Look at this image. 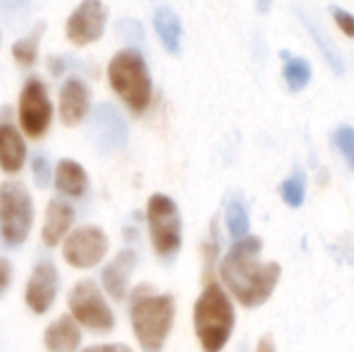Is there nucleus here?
Instances as JSON below:
<instances>
[{"instance_id": "c756f323", "label": "nucleus", "mask_w": 354, "mask_h": 352, "mask_svg": "<svg viewBox=\"0 0 354 352\" xmlns=\"http://www.w3.org/2000/svg\"><path fill=\"white\" fill-rule=\"evenodd\" d=\"M10 282H12V263L0 255V297L8 290Z\"/></svg>"}, {"instance_id": "f8f14e48", "label": "nucleus", "mask_w": 354, "mask_h": 352, "mask_svg": "<svg viewBox=\"0 0 354 352\" xmlns=\"http://www.w3.org/2000/svg\"><path fill=\"white\" fill-rule=\"evenodd\" d=\"M60 290V272L52 259H41L31 270L27 284H25V305L35 313H48L58 297Z\"/></svg>"}, {"instance_id": "393cba45", "label": "nucleus", "mask_w": 354, "mask_h": 352, "mask_svg": "<svg viewBox=\"0 0 354 352\" xmlns=\"http://www.w3.org/2000/svg\"><path fill=\"white\" fill-rule=\"evenodd\" d=\"M114 29H116V33L122 37V41L129 44V48H135V50L145 48L147 37H145V29H143V23H141V21L124 17V19H118V21H116Z\"/></svg>"}, {"instance_id": "1a4fd4ad", "label": "nucleus", "mask_w": 354, "mask_h": 352, "mask_svg": "<svg viewBox=\"0 0 354 352\" xmlns=\"http://www.w3.org/2000/svg\"><path fill=\"white\" fill-rule=\"evenodd\" d=\"M110 251V239L97 224H83L71 230L62 243V259L73 270H91L100 266Z\"/></svg>"}, {"instance_id": "aec40b11", "label": "nucleus", "mask_w": 354, "mask_h": 352, "mask_svg": "<svg viewBox=\"0 0 354 352\" xmlns=\"http://www.w3.org/2000/svg\"><path fill=\"white\" fill-rule=\"evenodd\" d=\"M153 27H156V33H158L162 46L166 48V52L178 54L180 37H183V23H180L178 15L168 6H160L153 12Z\"/></svg>"}, {"instance_id": "0eeeda50", "label": "nucleus", "mask_w": 354, "mask_h": 352, "mask_svg": "<svg viewBox=\"0 0 354 352\" xmlns=\"http://www.w3.org/2000/svg\"><path fill=\"white\" fill-rule=\"evenodd\" d=\"M71 317L93 334H110L116 328V315L104 295V290L89 278L73 284L66 297Z\"/></svg>"}, {"instance_id": "dca6fc26", "label": "nucleus", "mask_w": 354, "mask_h": 352, "mask_svg": "<svg viewBox=\"0 0 354 352\" xmlns=\"http://www.w3.org/2000/svg\"><path fill=\"white\" fill-rule=\"evenodd\" d=\"M27 162V143L10 120H0V170L4 174H19Z\"/></svg>"}, {"instance_id": "423d86ee", "label": "nucleus", "mask_w": 354, "mask_h": 352, "mask_svg": "<svg viewBox=\"0 0 354 352\" xmlns=\"http://www.w3.org/2000/svg\"><path fill=\"white\" fill-rule=\"evenodd\" d=\"M35 207L29 189L19 180L0 183V241L8 249L21 247L33 228Z\"/></svg>"}, {"instance_id": "2f4dec72", "label": "nucleus", "mask_w": 354, "mask_h": 352, "mask_svg": "<svg viewBox=\"0 0 354 352\" xmlns=\"http://www.w3.org/2000/svg\"><path fill=\"white\" fill-rule=\"evenodd\" d=\"M255 352H278L276 351V342H274V338H272L270 334L261 336V338H259V342H257V346H255Z\"/></svg>"}, {"instance_id": "6ab92c4d", "label": "nucleus", "mask_w": 354, "mask_h": 352, "mask_svg": "<svg viewBox=\"0 0 354 352\" xmlns=\"http://www.w3.org/2000/svg\"><path fill=\"white\" fill-rule=\"evenodd\" d=\"M89 185H91L89 174L79 162L71 158L58 160L54 168V187L60 195L68 199H81L89 191Z\"/></svg>"}, {"instance_id": "bb28decb", "label": "nucleus", "mask_w": 354, "mask_h": 352, "mask_svg": "<svg viewBox=\"0 0 354 352\" xmlns=\"http://www.w3.org/2000/svg\"><path fill=\"white\" fill-rule=\"evenodd\" d=\"M31 176L37 189H46L52 183L54 176V168L50 164V158L44 151H35L31 158Z\"/></svg>"}, {"instance_id": "c85d7f7f", "label": "nucleus", "mask_w": 354, "mask_h": 352, "mask_svg": "<svg viewBox=\"0 0 354 352\" xmlns=\"http://www.w3.org/2000/svg\"><path fill=\"white\" fill-rule=\"evenodd\" d=\"M31 8V0H0V12L4 17H25Z\"/></svg>"}, {"instance_id": "a878e982", "label": "nucleus", "mask_w": 354, "mask_h": 352, "mask_svg": "<svg viewBox=\"0 0 354 352\" xmlns=\"http://www.w3.org/2000/svg\"><path fill=\"white\" fill-rule=\"evenodd\" d=\"M334 145L340 151V156L344 158V162L348 164V168L354 172V127L353 124H340L334 135Z\"/></svg>"}, {"instance_id": "ddd939ff", "label": "nucleus", "mask_w": 354, "mask_h": 352, "mask_svg": "<svg viewBox=\"0 0 354 352\" xmlns=\"http://www.w3.org/2000/svg\"><path fill=\"white\" fill-rule=\"evenodd\" d=\"M91 114V89L87 83L73 75L64 79L58 91V116L64 127H79Z\"/></svg>"}, {"instance_id": "9d476101", "label": "nucleus", "mask_w": 354, "mask_h": 352, "mask_svg": "<svg viewBox=\"0 0 354 352\" xmlns=\"http://www.w3.org/2000/svg\"><path fill=\"white\" fill-rule=\"evenodd\" d=\"M89 137L93 145L104 154L120 151L129 143L127 118L114 104L104 102L89 114Z\"/></svg>"}, {"instance_id": "473e14b6", "label": "nucleus", "mask_w": 354, "mask_h": 352, "mask_svg": "<svg viewBox=\"0 0 354 352\" xmlns=\"http://www.w3.org/2000/svg\"><path fill=\"white\" fill-rule=\"evenodd\" d=\"M255 6H257V10H259L261 15H266V12H270V10H272L274 0H255Z\"/></svg>"}, {"instance_id": "7c9ffc66", "label": "nucleus", "mask_w": 354, "mask_h": 352, "mask_svg": "<svg viewBox=\"0 0 354 352\" xmlns=\"http://www.w3.org/2000/svg\"><path fill=\"white\" fill-rule=\"evenodd\" d=\"M81 352H135L131 346L122 342H106V344H91Z\"/></svg>"}, {"instance_id": "f03ea898", "label": "nucleus", "mask_w": 354, "mask_h": 352, "mask_svg": "<svg viewBox=\"0 0 354 352\" xmlns=\"http://www.w3.org/2000/svg\"><path fill=\"white\" fill-rule=\"evenodd\" d=\"M176 301L168 293H158L151 284L131 290L129 322L143 352H162L174 328Z\"/></svg>"}, {"instance_id": "f3484780", "label": "nucleus", "mask_w": 354, "mask_h": 352, "mask_svg": "<svg viewBox=\"0 0 354 352\" xmlns=\"http://www.w3.org/2000/svg\"><path fill=\"white\" fill-rule=\"evenodd\" d=\"M295 15L299 17V21L305 25V29L309 31V35H311L313 41L317 44V48H319V52H322L326 64L330 66V71H332L334 75L342 77L344 71H346V66H344V58H342V54H340L338 44L334 41V37L326 31V27H324L317 19H315L311 12H307L305 8L295 6Z\"/></svg>"}, {"instance_id": "4468645a", "label": "nucleus", "mask_w": 354, "mask_h": 352, "mask_svg": "<svg viewBox=\"0 0 354 352\" xmlns=\"http://www.w3.org/2000/svg\"><path fill=\"white\" fill-rule=\"evenodd\" d=\"M139 263V255L135 249H120L114 259L106 263L102 270V288L112 301H124L131 290V278Z\"/></svg>"}, {"instance_id": "2eb2a0df", "label": "nucleus", "mask_w": 354, "mask_h": 352, "mask_svg": "<svg viewBox=\"0 0 354 352\" xmlns=\"http://www.w3.org/2000/svg\"><path fill=\"white\" fill-rule=\"evenodd\" d=\"M75 207L64 201V199H50L46 205L44 214V224H41V243L48 249L58 247L64 243V239L71 234L73 224H75Z\"/></svg>"}, {"instance_id": "4be33fe9", "label": "nucleus", "mask_w": 354, "mask_h": 352, "mask_svg": "<svg viewBox=\"0 0 354 352\" xmlns=\"http://www.w3.org/2000/svg\"><path fill=\"white\" fill-rule=\"evenodd\" d=\"M280 56L284 58V66H282V77L288 85L290 91H301L309 85L311 77H313V68H311V62L301 58V56H295L292 52L288 50H282Z\"/></svg>"}, {"instance_id": "72a5a7b5", "label": "nucleus", "mask_w": 354, "mask_h": 352, "mask_svg": "<svg viewBox=\"0 0 354 352\" xmlns=\"http://www.w3.org/2000/svg\"><path fill=\"white\" fill-rule=\"evenodd\" d=\"M0 41H2V33H0Z\"/></svg>"}, {"instance_id": "9b49d317", "label": "nucleus", "mask_w": 354, "mask_h": 352, "mask_svg": "<svg viewBox=\"0 0 354 352\" xmlns=\"http://www.w3.org/2000/svg\"><path fill=\"white\" fill-rule=\"evenodd\" d=\"M108 25V8L102 0H81L66 19V39L79 48L97 41Z\"/></svg>"}, {"instance_id": "b1692460", "label": "nucleus", "mask_w": 354, "mask_h": 352, "mask_svg": "<svg viewBox=\"0 0 354 352\" xmlns=\"http://www.w3.org/2000/svg\"><path fill=\"white\" fill-rule=\"evenodd\" d=\"M280 197L290 207H301L307 197V176L301 168H297L288 178L280 185Z\"/></svg>"}, {"instance_id": "6e6552de", "label": "nucleus", "mask_w": 354, "mask_h": 352, "mask_svg": "<svg viewBox=\"0 0 354 352\" xmlns=\"http://www.w3.org/2000/svg\"><path fill=\"white\" fill-rule=\"evenodd\" d=\"M19 129L29 139H41L54 118V106L48 93V85L39 77H29L19 93L17 106Z\"/></svg>"}, {"instance_id": "412c9836", "label": "nucleus", "mask_w": 354, "mask_h": 352, "mask_svg": "<svg viewBox=\"0 0 354 352\" xmlns=\"http://www.w3.org/2000/svg\"><path fill=\"white\" fill-rule=\"evenodd\" d=\"M46 33V23L44 21H37L21 39H17L10 48L12 52V58L19 66L23 68H29L37 62V56H39V44H41V37Z\"/></svg>"}, {"instance_id": "cd10ccee", "label": "nucleus", "mask_w": 354, "mask_h": 352, "mask_svg": "<svg viewBox=\"0 0 354 352\" xmlns=\"http://www.w3.org/2000/svg\"><path fill=\"white\" fill-rule=\"evenodd\" d=\"M330 15L334 17V21L338 23V27L348 35V37H354V15L353 12H348V10H344L342 6H336V4H332L330 6Z\"/></svg>"}, {"instance_id": "39448f33", "label": "nucleus", "mask_w": 354, "mask_h": 352, "mask_svg": "<svg viewBox=\"0 0 354 352\" xmlns=\"http://www.w3.org/2000/svg\"><path fill=\"white\" fill-rule=\"evenodd\" d=\"M145 222L153 253L162 263H172L183 249V216L176 201L166 193L147 199Z\"/></svg>"}, {"instance_id": "f257e3e1", "label": "nucleus", "mask_w": 354, "mask_h": 352, "mask_svg": "<svg viewBox=\"0 0 354 352\" xmlns=\"http://www.w3.org/2000/svg\"><path fill=\"white\" fill-rule=\"evenodd\" d=\"M261 251L263 241L249 234L234 241L220 261V278L226 293L245 309L266 305L282 278V266L278 261H261Z\"/></svg>"}, {"instance_id": "20e7f679", "label": "nucleus", "mask_w": 354, "mask_h": 352, "mask_svg": "<svg viewBox=\"0 0 354 352\" xmlns=\"http://www.w3.org/2000/svg\"><path fill=\"white\" fill-rule=\"evenodd\" d=\"M108 83L133 114H143L153 98V81L141 50L122 48L108 62Z\"/></svg>"}, {"instance_id": "5701e85b", "label": "nucleus", "mask_w": 354, "mask_h": 352, "mask_svg": "<svg viewBox=\"0 0 354 352\" xmlns=\"http://www.w3.org/2000/svg\"><path fill=\"white\" fill-rule=\"evenodd\" d=\"M226 228L228 234L234 241H241L245 237H249L251 230V218H249V210L241 199H232L226 207Z\"/></svg>"}, {"instance_id": "7ed1b4c3", "label": "nucleus", "mask_w": 354, "mask_h": 352, "mask_svg": "<svg viewBox=\"0 0 354 352\" xmlns=\"http://www.w3.org/2000/svg\"><path fill=\"white\" fill-rule=\"evenodd\" d=\"M193 328L203 352H222L236 328V311L226 288L209 280L193 307Z\"/></svg>"}, {"instance_id": "a211bd4d", "label": "nucleus", "mask_w": 354, "mask_h": 352, "mask_svg": "<svg viewBox=\"0 0 354 352\" xmlns=\"http://www.w3.org/2000/svg\"><path fill=\"white\" fill-rule=\"evenodd\" d=\"M83 342L81 326L71 315H60L44 330L46 352H77Z\"/></svg>"}]
</instances>
